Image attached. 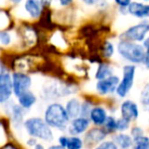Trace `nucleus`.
Returning a JSON list of instances; mask_svg holds the SVG:
<instances>
[{
	"instance_id": "obj_40",
	"label": "nucleus",
	"mask_w": 149,
	"mask_h": 149,
	"mask_svg": "<svg viewBox=\"0 0 149 149\" xmlns=\"http://www.w3.org/2000/svg\"><path fill=\"white\" fill-rule=\"evenodd\" d=\"M22 0H10V2H12L13 4H19Z\"/></svg>"
},
{
	"instance_id": "obj_41",
	"label": "nucleus",
	"mask_w": 149,
	"mask_h": 149,
	"mask_svg": "<svg viewBox=\"0 0 149 149\" xmlns=\"http://www.w3.org/2000/svg\"><path fill=\"white\" fill-rule=\"evenodd\" d=\"M2 71H4V68L2 66V62H1V59H0V73H1Z\"/></svg>"
},
{
	"instance_id": "obj_16",
	"label": "nucleus",
	"mask_w": 149,
	"mask_h": 149,
	"mask_svg": "<svg viewBox=\"0 0 149 149\" xmlns=\"http://www.w3.org/2000/svg\"><path fill=\"white\" fill-rule=\"evenodd\" d=\"M37 96L33 93L30 90L24 92L22 94H20L17 97L18 105L22 106L24 109H30L33 107L36 103H37Z\"/></svg>"
},
{
	"instance_id": "obj_42",
	"label": "nucleus",
	"mask_w": 149,
	"mask_h": 149,
	"mask_svg": "<svg viewBox=\"0 0 149 149\" xmlns=\"http://www.w3.org/2000/svg\"><path fill=\"white\" fill-rule=\"evenodd\" d=\"M144 1H149V0H144Z\"/></svg>"
},
{
	"instance_id": "obj_9",
	"label": "nucleus",
	"mask_w": 149,
	"mask_h": 149,
	"mask_svg": "<svg viewBox=\"0 0 149 149\" xmlns=\"http://www.w3.org/2000/svg\"><path fill=\"white\" fill-rule=\"evenodd\" d=\"M108 134L102 128L95 127L92 129L86 131V134L84 136V140H83V144L87 146V147H91L93 145H97L100 142H102L107 138Z\"/></svg>"
},
{
	"instance_id": "obj_34",
	"label": "nucleus",
	"mask_w": 149,
	"mask_h": 149,
	"mask_svg": "<svg viewBox=\"0 0 149 149\" xmlns=\"http://www.w3.org/2000/svg\"><path fill=\"white\" fill-rule=\"evenodd\" d=\"M43 6H50L53 2V0H40Z\"/></svg>"
},
{
	"instance_id": "obj_1",
	"label": "nucleus",
	"mask_w": 149,
	"mask_h": 149,
	"mask_svg": "<svg viewBox=\"0 0 149 149\" xmlns=\"http://www.w3.org/2000/svg\"><path fill=\"white\" fill-rule=\"evenodd\" d=\"M44 119L49 127L60 130V131L67 130L70 121L65 107L57 102H53L46 107L44 112Z\"/></svg>"
},
{
	"instance_id": "obj_4",
	"label": "nucleus",
	"mask_w": 149,
	"mask_h": 149,
	"mask_svg": "<svg viewBox=\"0 0 149 149\" xmlns=\"http://www.w3.org/2000/svg\"><path fill=\"white\" fill-rule=\"evenodd\" d=\"M136 75L135 64H126L123 68V77L119 82V85L116 89V93L119 97L124 98L129 94L130 90L134 85V79Z\"/></svg>"
},
{
	"instance_id": "obj_15",
	"label": "nucleus",
	"mask_w": 149,
	"mask_h": 149,
	"mask_svg": "<svg viewBox=\"0 0 149 149\" xmlns=\"http://www.w3.org/2000/svg\"><path fill=\"white\" fill-rule=\"evenodd\" d=\"M9 112L8 114L11 117V119L13 121V124L17 127L19 126H24V117L26 114V109L22 107L18 104H15L13 102H11V104L9 105Z\"/></svg>"
},
{
	"instance_id": "obj_10",
	"label": "nucleus",
	"mask_w": 149,
	"mask_h": 149,
	"mask_svg": "<svg viewBox=\"0 0 149 149\" xmlns=\"http://www.w3.org/2000/svg\"><path fill=\"white\" fill-rule=\"evenodd\" d=\"M70 121H69L67 130L71 136H78L85 133L88 130L90 125L89 119L83 117H77L73 119H70Z\"/></svg>"
},
{
	"instance_id": "obj_43",
	"label": "nucleus",
	"mask_w": 149,
	"mask_h": 149,
	"mask_svg": "<svg viewBox=\"0 0 149 149\" xmlns=\"http://www.w3.org/2000/svg\"><path fill=\"white\" fill-rule=\"evenodd\" d=\"M148 125H149V119H148Z\"/></svg>"
},
{
	"instance_id": "obj_7",
	"label": "nucleus",
	"mask_w": 149,
	"mask_h": 149,
	"mask_svg": "<svg viewBox=\"0 0 149 149\" xmlns=\"http://www.w3.org/2000/svg\"><path fill=\"white\" fill-rule=\"evenodd\" d=\"M13 94L11 75L5 70L0 73V104L9 101Z\"/></svg>"
},
{
	"instance_id": "obj_5",
	"label": "nucleus",
	"mask_w": 149,
	"mask_h": 149,
	"mask_svg": "<svg viewBox=\"0 0 149 149\" xmlns=\"http://www.w3.org/2000/svg\"><path fill=\"white\" fill-rule=\"evenodd\" d=\"M149 33V22L143 20L137 25L130 27L120 36L121 40L132 42H142Z\"/></svg>"
},
{
	"instance_id": "obj_31",
	"label": "nucleus",
	"mask_w": 149,
	"mask_h": 149,
	"mask_svg": "<svg viewBox=\"0 0 149 149\" xmlns=\"http://www.w3.org/2000/svg\"><path fill=\"white\" fill-rule=\"evenodd\" d=\"M142 64L147 70H149V49H145V53H144V57L142 60Z\"/></svg>"
},
{
	"instance_id": "obj_8",
	"label": "nucleus",
	"mask_w": 149,
	"mask_h": 149,
	"mask_svg": "<svg viewBox=\"0 0 149 149\" xmlns=\"http://www.w3.org/2000/svg\"><path fill=\"white\" fill-rule=\"evenodd\" d=\"M120 79L118 76L112 75L110 77L106 78V79H102L97 81L95 85V89L100 95H109V94H112L116 91L117 87L119 85Z\"/></svg>"
},
{
	"instance_id": "obj_30",
	"label": "nucleus",
	"mask_w": 149,
	"mask_h": 149,
	"mask_svg": "<svg viewBox=\"0 0 149 149\" xmlns=\"http://www.w3.org/2000/svg\"><path fill=\"white\" fill-rule=\"evenodd\" d=\"M115 2H116V4H118L122 9H125V8H127L129 6V4L132 2V0H115Z\"/></svg>"
},
{
	"instance_id": "obj_17",
	"label": "nucleus",
	"mask_w": 149,
	"mask_h": 149,
	"mask_svg": "<svg viewBox=\"0 0 149 149\" xmlns=\"http://www.w3.org/2000/svg\"><path fill=\"white\" fill-rule=\"evenodd\" d=\"M64 107L70 119H73L80 115L81 102L78 98H71V99H69Z\"/></svg>"
},
{
	"instance_id": "obj_33",
	"label": "nucleus",
	"mask_w": 149,
	"mask_h": 149,
	"mask_svg": "<svg viewBox=\"0 0 149 149\" xmlns=\"http://www.w3.org/2000/svg\"><path fill=\"white\" fill-rule=\"evenodd\" d=\"M58 1H59V3L62 6H68V5H70V4L72 3L73 0H58Z\"/></svg>"
},
{
	"instance_id": "obj_12",
	"label": "nucleus",
	"mask_w": 149,
	"mask_h": 149,
	"mask_svg": "<svg viewBox=\"0 0 149 149\" xmlns=\"http://www.w3.org/2000/svg\"><path fill=\"white\" fill-rule=\"evenodd\" d=\"M127 11L135 18L145 20V18H149V4L137 1L131 2L127 7Z\"/></svg>"
},
{
	"instance_id": "obj_38",
	"label": "nucleus",
	"mask_w": 149,
	"mask_h": 149,
	"mask_svg": "<svg viewBox=\"0 0 149 149\" xmlns=\"http://www.w3.org/2000/svg\"><path fill=\"white\" fill-rule=\"evenodd\" d=\"M2 149H18L16 148L14 145H12V144H7L6 146H4V147H2Z\"/></svg>"
},
{
	"instance_id": "obj_18",
	"label": "nucleus",
	"mask_w": 149,
	"mask_h": 149,
	"mask_svg": "<svg viewBox=\"0 0 149 149\" xmlns=\"http://www.w3.org/2000/svg\"><path fill=\"white\" fill-rule=\"evenodd\" d=\"M113 141L116 143V145L123 149H130L133 145V139L130 135L125 133H118L113 136Z\"/></svg>"
},
{
	"instance_id": "obj_21",
	"label": "nucleus",
	"mask_w": 149,
	"mask_h": 149,
	"mask_svg": "<svg viewBox=\"0 0 149 149\" xmlns=\"http://www.w3.org/2000/svg\"><path fill=\"white\" fill-rule=\"evenodd\" d=\"M133 149H149V137L142 135L133 139Z\"/></svg>"
},
{
	"instance_id": "obj_6",
	"label": "nucleus",
	"mask_w": 149,
	"mask_h": 149,
	"mask_svg": "<svg viewBox=\"0 0 149 149\" xmlns=\"http://www.w3.org/2000/svg\"><path fill=\"white\" fill-rule=\"evenodd\" d=\"M12 80V90L15 97H18L20 94L30 90L33 80L31 77L24 73H13L11 75Z\"/></svg>"
},
{
	"instance_id": "obj_3",
	"label": "nucleus",
	"mask_w": 149,
	"mask_h": 149,
	"mask_svg": "<svg viewBox=\"0 0 149 149\" xmlns=\"http://www.w3.org/2000/svg\"><path fill=\"white\" fill-rule=\"evenodd\" d=\"M117 50L120 55L131 64H142L145 53V48L143 47V45L139 44L138 42L127 41V40H121L118 43Z\"/></svg>"
},
{
	"instance_id": "obj_19",
	"label": "nucleus",
	"mask_w": 149,
	"mask_h": 149,
	"mask_svg": "<svg viewBox=\"0 0 149 149\" xmlns=\"http://www.w3.org/2000/svg\"><path fill=\"white\" fill-rule=\"evenodd\" d=\"M112 75H114L113 74L112 66H110V64H104V62L98 64L97 70H96V72H95V79L97 80V81L106 79V78L110 77V76H112Z\"/></svg>"
},
{
	"instance_id": "obj_37",
	"label": "nucleus",
	"mask_w": 149,
	"mask_h": 149,
	"mask_svg": "<svg viewBox=\"0 0 149 149\" xmlns=\"http://www.w3.org/2000/svg\"><path fill=\"white\" fill-rule=\"evenodd\" d=\"M33 149H46V148H45V146H44L42 143H37L35 146H33Z\"/></svg>"
},
{
	"instance_id": "obj_14",
	"label": "nucleus",
	"mask_w": 149,
	"mask_h": 149,
	"mask_svg": "<svg viewBox=\"0 0 149 149\" xmlns=\"http://www.w3.org/2000/svg\"><path fill=\"white\" fill-rule=\"evenodd\" d=\"M43 7L44 6L42 5L40 0H26L24 4V8L26 13L31 18H33V20H37L41 16Z\"/></svg>"
},
{
	"instance_id": "obj_20",
	"label": "nucleus",
	"mask_w": 149,
	"mask_h": 149,
	"mask_svg": "<svg viewBox=\"0 0 149 149\" xmlns=\"http://www.w3.org/2000/svg\"><path fill=\"white\" fill-rule=\"evenodd\" d=\"M83 140L78 136H68L67 142L65 145V149H82Z\"/></svg>"
},
{
	"instance_id": "obj_2",
	"label": "nucleus",
	"mask_w": 149,
	"mask_h": 149,
	"mask_svg": "<svg viewBox=\"0 0 149 149\" xmlns=\"http://www.w3.org/2000/svg\"><path fill=\"white\" fill-rule=\"evenodd\" d=\"M24 128L28 135L36 139H41L46 142L54 140V133L52 128L47 125L45 119L39 117H31L24 121Z\"/></svg>"
},
{
	"instance_id": "obj_25",
	"label": "nucleus",
	"mask_w": 149,
	"mask_h": 149,
	"mask_svg": "<svg viewBox=\"0 0 149 149\" xmlns=\"http://www.w3.org/2000/svg\"><path fill=\"white\" fill-rule=\"evenodd\" d=\"M92 109V105L89 101H83L81 103V108H80V115L79 117H86L88 119L89 117V113L91 112Z\"/></svg>"
},
{
	"instance_id": "obj_26",
	"label": "nucleus",
	"mask_w": 149,
	"mask_h": 149,
	"mask_svg": "<svg viewBox=\"0 0 149 149\" xmlns=\"http://www.w3.org/2000/svg\"><path fill=\"white\" fill-rule=\"evenodd\" d=\"M104 56L106 58H111L113 55H114V52H115V47L113 45V43L111 42H106L104 45Z\"/></svg>"
},
{
	"instance_id": "obj_13",
	"label": "nucleus",
	"mask_w": 149,
	"mask_h": 149,
	"mask_svg": "<svg viewBox=\"0 0 149 149\" xmlns=\"http://www.w3.org/2000/svg\"><path fill=\"white\" fill-rule=\"evenodd\" d=\"M108 117V112L102 106H94L89 113V121L96 127H102Z\"/></svg>"
},
{
	"instance_id": "obj_27",
	"label": "nucleus",
	"mask_w": 149,
	"mask_h": 149,
	"mask_svg": "<svg viewBox=\"0 0 149 149\" xmlns=\"http://www.w3.org/2000/svg\"><path fill=\"white\" fill-rule=\"evenodd\" d=\"M95 149H119V147L113 140H108V141H102L97 144Z\"/></svg>"
},
{
	"instance_id": "obj_22",
	"label": "nucleus",
	"mask_w": 149,
	"mask_h": 149,
	"mask_svg": "<svg viewBox=\"0 0 149 149\" xmlns=\"http://www.w3.org/2000/svg\"><path fill=\"white\" fill-rule=\"evenodd\" d=\"M116 121L117 119H115L114 117H112V115H108L106 121H104V124L102 125L104 130L107 132V134L115 133V132H116Z\"/></svg>"
},
{
	"instance_id": "obj_35",
	"label": "nucleus",
	"mask_w": 149,
	"mask_h": 149,
	"mask_svg": "<svg viewBox=\"0 0 149 149\" xmlns=\"http://www.w3.org/2000/svg\"><path fill=\"white\" fill-rule=\"evenodd\" d=\"M143 47L145 49H149V36L146 37L145 39L143 40Z\"/></svg>"
},
{
	"instance_id": "obj_39",
	"label": "nucleus",
	"mask_w": 149,
	"mask_h": 149,
	"mask_svg": "<svg viewBox=\"0 0 149 149\" xmlns=\"http://www.w3.org/2000/svg\"><path fill=\"white\" fill-rule=\"evenodd\" d=\"M48 149H65V148H63L62 146H60L59 144H57V145H52V146H50Z\"/></svg>"
},
{
	"instance_id": "obj_28",
	"label": "nucleus",
	"mask_w": 149,
	"mask_h": 149,
	"mask_svg": "<svg viewBox=\"0 0 149 149\" xmlns=\"http://www.w3.org/2000/svg\"><path fill=\"white\" fill-rule=\"evenodd\" d=\"M0 43L4 46H7L11 43V35L9 32H6V31L0 32Z\"/></svg>"
},
{
	"instance_id": "obj_24",
	"label": "nucleus",
	"mask_w": 149,
	"mask_h": 149,
	"mask_svg": "<svg viewBox=\"0 0 149 149\" xmlns=\"http://www.w3.org/2000/svg\"><path fill=\"white\" fill-rule=\"evenodd\" d=\"M130 128V121L124 117H120L116 121V132H125Z\"/></svg>"
},
{
	"instance_id": "obj_11",
	"label": "nucleus",
	"mask_w": 149,
	"mask_h": 149,
	"mask_svg": "<svg viewBox=\"0 0 149 149\" xmlns=\"http://www.w3.org/2000/svg\"><path fill=\"white\" fill-rule=\"evenodd\" d=\"M121 117L131 123L132 121H136L139 117V108L138 105L132 100H125L121 104Z\"/></svg>"
},
{
	"instance_id": "obj_44",
	"label": "nucleus",
	"mask_w": 149,
	"mask_h": 149,
	"mask_svg": "<svg viewBox=\"0 0 149 149\" xmlns=\"http://www.w3.org/2000/svg\"><path fill=\"white\" fill-rule=\"evenodd\" d=\"M120 149H123V148H120Z\"/></svg>"
},
{
	"instance_id": "obj_29",
	"label": "nucleus",
	"mask_w": 149,
	"mask_h": 149,
	"mask_svg": "<svg viewBox=\"0 0 149 149\" xmlns=\"http://www.w3.org/2000/svg\"><path fill=\"white\" fill-rule=\"evenodd\" d=\"M144 135V131L142 128L138 127V126H135V127L132 128L131 130V137L132 139H134V138H137V137H140V136Z\"/></svg>"
},
{
	"instance_id": "obj_32",
	"label": "nucleus",
	"mask_w": 149,
	"mask_h": 149,
	"mask_svg": "<svg viewBox=\"0 0 149 149\" xmlns=\"http://www.w3.org/2000/svg\"><path fill=\"white\" fill-rule=\"evenodd\" d=\"M37 143H38V140L36 139V138H33V137H31L30 139H28V141H26V145L31 146V147H33Z\"/></svg>"
},
{
	"instance_id": "obj_23",
	"label": "nucleus",
	"mask_w": 149,
	"mask_h": 149,
	"mask_svg": "<svg viewBox=\"0 0 149 149\" xmlns=\"http://www.w3.org/2000/svg\"><path fill=\"white\" fill-rule=\"evenodd\" d=\"M140 102L146 109L149 110V83L144 86L140 93Z\"/></svg>"
},
{
	"instance_id": "obj_36",
	"label": "nucleus",
	"mask_w": 149,
	"mask_h": 149,
	"mask_svg": "<svg viewBox=\"0 0 149 149\" xmlns=\"http://www.w3.org/2000/svg\"><path fill=\"white\" fill-rule=\"evenodd\" d=\"M83 2H84L85 4H87V5H93V4L97 3L98 0H82Z\"/></svg>"
}]
</instances>
